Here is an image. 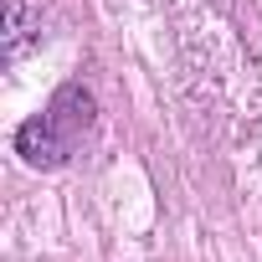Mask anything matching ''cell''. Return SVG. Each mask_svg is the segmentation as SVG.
<instances>
[{
    "mask_svg": "<svg viewBox=\"0 0 262 262\" xmlns=\"http://www.w3.org/2000/svg\"><path fill=\"white\" fill-rule=\"evenodd\" d=\"M88 123H93V98L82 88H62L52 98V108L41 118H31L21 134H16V149L31 165H62L77 149V139L88 134Z\"/></svg>",
    "mask_w": 262,
    "mask_h": 262,
    "instance_id": "1",
    "label": "cell"
}]
</instances>
